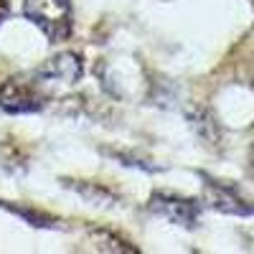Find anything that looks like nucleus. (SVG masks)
I'll use <instances>...</instances> for the list:
<instances>
[{"label":"nucleus","instance_id":"7ed1b4c3","mask_svg":"<svg viewBox=\"0 0 254 254\" xmlns=\"http://www.w3.org/2000/svg\"><path fill=\"white\" fill-rule=\"evenodd\" d=\"M153 208L158 211V214L168 216V219H173L178 224H193L196 221V214H198V208L190 203V201H181V198H155L153 201Z\"/></svg>","mask_w":254,"mask_h":254},{"label":"nucleus","instance_id":"423d86ee","mask_svg":"<svg viewBox=\"0 0 254 254\" xmlns=\"http://www.w3.org/2000/svg\"><path fill=\"white\" fill-rule=\"evenodd\" d=\"M252 84H254V66H252Z\"/></svg>","mask_w":254,"mask_h":254},{"label":"nucleus","instance_id":"39448f33","mask_svg":"<svg viewBox=\"0 0 254 254\" xmlns=\"http://www.w3.org/2000/svg\"><path fill=\"white\" fill-rule=\"evenodd\" d=\"M5 8H8V0H0V15L5 13Z\"/></svg>","mask_w":254,"mask_h":254},{"label":"nucleus","instance_id":"20e7f679","mask_svg":"<svg viewBox=\"0 0 254 254\" xmlns=\"http://www.w3.org/2000/svg\"><path fill=\"white\" fill-rule=\"evenodd\" d=\"M249 168H252V176H254V147H252V155H249Z\"/></svg>","mask_w":254,"mask_h":254},{"label":"nucleus","instance_id":"f257e3e1","mask_svg":"<svg viewBox=\"0 0 254 254\" xmlns=\"http://www.w3.org/2000/svg\"><path fill=\"white\" fill-rule=\"evenodd\" d=\"M23 15L44 31L46 38H69L71 33V3L69 0H23Z\"/></svg>","mask_w":254,"mask_h":254},{"label":"nucleus","instance_id":"f03ea898","mask_svg":"<svg viewBox=\"0 0 254 254\" xmlns=\"http://www.w3.org/2000/svg\"><path fill=\"white\" fill-rule=\"evenodd\" d=\"M38 104H41V97L33 89V84L28 81H10L0 92V107H5L8 112H31Z\"/></svg>","mask_w":254,"mask_h":254}]
</instances>
